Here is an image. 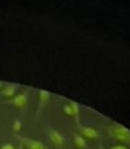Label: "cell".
Segmentation results:
<instances>
[{
    "label": "cell",
    "instance_id": "7a4b0ae2",
    "mask_svg": "<svg viewBox=\"0 0 130 149\" xmlns=\"http://www.w3.org/2000/svg\"><path fill=\"white\" fill-rule=\"evenodd\" d=\"M19 139L28 149H46L44 143H42L41 141L30 138H23V137H19Z\"/></svg>",
    "mask_w": 130,
    "mask_h": 149
},
{
    "label": "cell",
    "instance_id": "9c48e42d",
    "mask_svg": "<svg viewBox=\"0 0 130 149\" xmlns=\"http://www.w3.org/2000/svg\"><path fill=\"white\" fill-rule=\"evenodd\" d=\"M13 93H14V89H13V86H9V87L5 88V89L2 91V94H3V95H5V96H11Z\"/></svg>",
    "mask_w": 130,
    "mask_h": 149
},
{
    "label": "cell",
    "instance_id": "52a82bcc",
    "mask_svg": "<svg viewBox=\"0 0 130 149\" xmlns=\"http://www.w3.org/2000/svg\"><path fill=\"white\" fill-rule=\"evenodd\" d=\"M69 105H70V106H71V108H72L73 116L77 118V116H78V114H79V106H78V104H77L76 102L71 101L70 103H69Z\"/></svg>",
    "mask_w": 130,
    "mask_h": 149
},
{
    "label": "cell",
    "instance_id": "4fadbf2b",
    "mask_svg": "<svg viewBox=\"0 0 130 149\" xmlns=\"http://www.w3.org/2000/svg\"><path fill=\"white\" fill-rule=\"evenodd\" d=\"M0 149H15V147L12 144H10V143H7V144L2 145Z\"/></svg>",
    "mask_w": 130,
    "mask_h": 149
},
{
    "label": "cell",
    "instance_id": "277c9868",
    "mask_svg": "<svg viewBox=\"0 0 130 149\" xmlns=\"http://www.w3.org/2000/svg\"><path fill=\"white\" fill-rule=\"evenodd\" d=\"M79 132L81 136L87 139H96L99 137V132L91 127H79Z\"/></svg>",
    "mask_w": 130,
    "mask_h": 149
},
{
    "label": "cell",
    "instance_id": "ba28073f",
    "mask_svg": "<svg viewBox=\"0 0 130 149\" xmlns=\"http://www.w3.org/2000/svg\"><path fill=\"white\" fill-rule=\"evenodd\" d=\"M39 94H40V100H41V102L45 103V102H47L48 100H49L50 95H49V93H47L46 91H40Z\"/></svg>",
    "mask_w": 130,
    "mask_h": 149
},
{
    "label": "cell",
    "instance_id": "5bb4252c",
    "mask_svg": "<svg viewBox=\"0 0 130 149\" xmlns=\"http://www.w3.org/2000/svg\"><path fill=\"white\" fill-rule=\"evenodd\" d=\"M99 149H104V148H103V147H100V148H99Z\"/></svg>",
    "mask_w": 130,
    "mask_h": 149
},
{
    "label": "cell",
    "instance_id": "7c38bea8",
    "mask_svg": "<svg viewBox=\"0 0 130 149\" xmlns=\"http://www.w3.org/2000/svg\"><path fill=\"white\" fill-rule=\"evenodd\" d=\"M110 149H128V148L124 144H116L114 146H112Z\"/></svg>",
    "mask_w": 130,
    "mask_h": 149
},
{
    "label": "cell",
    "instance_id": "9a60e30c",
    "mask_svg": "<svg viewBox=\"0 0 130 149\" xmlns=\"http://www.w3.org/2000/svg\"><path fill=\"white\" fill-rule=\"evenodd\" d=\"M19 149H23V148H21V147H19Z\"/></svg>",
    "mask_w": 130,
    "mask_h": 149
},
{
    "label": "cell",
    "instance_id": "30bf717a",
    "mask_svg": "<svg viewBox=\"0 0 130 149\" xmlns=\"http://www.w3.org/2000/svg\"><path fill=\"white\" fill-rule=\"evenodd\" d=\"M12 129H13V131H14V132H19V131H21V120H15L14 122H13Z\"/></svg>",
    "mask_w": 130,
    "mask_h": 149
},
{
    "label": "cell",
    "instance_id": "6da1fadb",
    "mask_svg": "<svg viewBox=\"0 0 130 149\" xmlns=\"http://www.w3.org/2000/svg\"><path fill=\"white\" fill-rule=\"evenodd\" d=\"M112 134L116 140L122 143H130V130L122 125H116L112 129Z\"/></svg>",
    "mask_w": 130,
    "mask_h": 149
},
{
    "label": "cell",
    "instance_id": "3957f363",
    "mask_svg": "<svg viewBox=\"0 0 130 149\" xmlns=\"http://www.w3.org/2000/svg\"><path fill=\"white\" fill-rule=\"evenodd\" d=\"M49 138H50V140H51V142L53 143L55 146H62V145L65 143V139H64L63 135L56 130L50 131Z\"/></svg>",
    "mask_w": 130,
    "mask_h": 149
},
{
    "label": "cell",
    "instance_id": "5b68a950",
    "mask_svg": "<svg viewBox=\"0 0 130 149\" xmlns=\"http://www.w3.org/2000/svg\"><path fill=\"white\" fill-rule=\"evenodd\" d=\"M27 95L25 94H19V95L15 96L12 99V103L17 107H23V105H25L27 103Z\"/></svg>",
    "mask_w": 130,
    "mask_h": 149
},
{
    "label": "cell",
    "instance_id": "8992f818",
    "mask_svg": "<svg viewBox=\"0 0 130 149\" xmlns=\"http://www.w3.org/2000/svg\"><path fill=\"white\" fill-rule=\"evenodd\" d=\"M74 143L78 148L83 149L87 145V142H85V137H83L81 135H78V134H75L74 135Z\"/></svg>",
    "mask_w": 130,
    "mask_h": 149
},
{
    "label": "cell",
    "instance_id": "8fae6325",
    "mask_svg": "<svg viewBox=\"0 0 130 149\" xmlns=\"http://www.w3.org/2000/svg\"><path fill=\"white\" fill-rule=\"evenodd\" d=\"M63 111L65 112V113H66L67 116H73L72 108H71V106L69 105V104H67V105L64 106V107H63Z\"/></svg>",
    "mask_w": 130,
    "mask_h": 149
}]
</instances>
